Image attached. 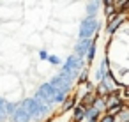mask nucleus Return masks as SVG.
Instances as JSON below:
<instances>
[{
  "label": "nucleus",
  "mask_w": 129,
  "mask_h": 122,
  "mask_svg": "<svg viewBox=\"0 0 129 122\" xmlns=\"http://www.w3.org/2000/svg\"><path fill=\"white\" fill-rule=\"evenodd\" d=\"M97 30H99V21H97L95 18H87V20L81 23L80 36H81V39H90Z\"/></svg>",
  "instance_id": "1"
},
{
  "label": "nucleus",
  "mask_w": 129,
  "mask_h": 122,
  "mask_svg": "<svg viewBox=\"0 0 129 122\" xmlns=\"http://www.w3.org/2000/svg\"><path fill=\"white\" fill-rule=\"evenodd\" d=\"M127 20V14L125 13H118V14H115L111 20H108V25H106V32L108 34H113V32H117L118 30V27L124 23Z\"/></svg>",
  "instance_id": "2"
},
{
  "label": "nucleus",
  "mask_w": 129,
  "mask_h": 122,
  "mask_svg": "<svg viewBox=\"0 0 129 122\" xmlns=\"http://www.w3.org/2000/svg\"><path fill=\"white\" fill-rule=\"evenodd\" d=\"M108 74H110V60H108V57H104L103 62H101V67H99V71H97V74H95V78H97V81L101 83Z\"/></svg>",
  "instance_id": "3"
},
{
  "label": "nucleus",
  "mask_w": 129,
  "mask_h": 122,
  "mask_svg": "<svg viewBox=\"0 0 129 122\" xmlns=\"http://www.w3.org/2000/svg\"><path fill=\"white\" fill-rule=\"evenodd\" d=\"M90 44H92V41H90V39H81V41L76 44V57H78V58H81L83 55H87V51H88Z\"/></svg>",
  "instance_id": "4"
},
{
  "label": "nucleus",
  "mask_w": 129,
  "mask_h": 122,
  "mask_svg": "<svg viewBox=\"0 0 129 122\" xmlns=\"http://www.w3.org/2000/svg\"><path fill=\"white\" fill-rule=\"evenodd\" d=\"M83 117H85V106L80 104V103H76L74 108H73V118H74V122H81Z\"/></svg>",
  "instance_id": "5"
},
{
  "label": "nucleus",
  "mask_w": 129,
  "mask_h": 122,
  "mask_svg": "<svg viewBox=\"0 0 129 122\" xmlns=\"http://www.w3.org/2000/svg\"><path fill=\"white\" fill-rule=\"evenodd\" d=\"M104 99H106V97H97V96H95V101H94V104H92L99 113H106V103H104Z\"/></svg>",
  "instance_id": "6"
},
{
  "label": "nucleus",
  "mask_w": 129,
  "mask_h": 122,
  "mask_svg": "<svg viewBox=\"0 0 129 122\" xmlns=\"http://www.w3.org/2000/svg\"><path fill=\"white\" fill-rule=\"evenodd\" d=\"M94 101H95V94H92V92H88V94H85V96L81 97V101H80V104H83L85 108H88V106H92V104H94Z\"/></svg>",
  "instance_id": "7"
},
{
  "label": "nucleus",
  "mask_w": 129,
  "mask_h": 122,
  "mask_svg": "<svg viewBox=\"0 0 129 122\" xmlns=\"http://www.w3.org/2000/svg\"><path fill=\"white\" fill-rule=\"evenodd\" d=\"M104 13H106V16H108V20H111L115 14H117V11H115V6H113V2H110V0H106L104 2Z\"/></svg>",
  "instance_id": "8"
},
{
  "label": "nucleus",
  "mask_w": 129,
  "mask_h": 122,
  "mask_svg": "<svg viewBox=\"0 0 129 122\" xmlns=\"http://www.w3.org/2000/svg\"><path fill=\"white\" fill-rule=\"evenodd\" d=\"M101 6V2H92V4H88L87 6V11H88V18H95V14H97V7Z\"/></svg>",
  "instance_id": "9"
},
{
  "label": "nucleus",
  "mask_w": 129,
  "mask_h": 122,
  "mask_svg": "<svg viewBox=\"0 0 129 122\" xmlns=\"http://www.w3.org/2000/svg\"><path fill=\"white\" fill-rule=\"evenodd\" d=\"M115 120H117V122H129V108L124 106V110L115 117Z\"/></svg>",
  "instance_id": "10"
},
{
  "label": "nucleus",
  "mask_w": 129,
  "mask_h": 122,
  "mask_svg": "<svg viewBox=\"0 0 129 122\" xmlns=\"http://www.w3.org/2000/svg\"><path fill=\"white\" fill-rule=\"evenodd\" d=\"M74 104H76V101H74V97H67V99L64 101V106H62V111H69V110H73V108H74Z\"/></svg>",
  "instance_id": "11"
},
{
  "label": "nucleus",
  "mask_w": 129,
  "mask_h": 122,
  "mask_svg": "<svg viewBox=\"0 0 129 122\" xmlns=\"http://www.w3.org/2000/svg\"><path fill=\"white\" fill-rule=\"evenodd\" d=\"M94 57H95V43L92 41V44H90V48H88V51H87V60H88V62H92V60H94Z\"/></svg>",
  "instance_id": "12"
},
{
  "label": "nucleus",
  "mask_w": 129,
  "mask_h": 122,
  "mask_svg": "<svg viewBox=\"0 0 129 122\" xmlns=\"http://www.w3.org/2000/svg\"><path fill=\"white\" fill-rule=\"evenodd\" d=\"M99 122H115V118L104 113V115H101V118H99Z\"/></svg>",
  "instance_id": "13"
},
{
  "label": "nucleus",
  "mask_w": 129,
  "mask_h": 122,
  "mask_svg": "<svg viewBox=\"0 0 129 122\" xmlns=\"http://www.w3.org/2000/svg\"><path fill=\"white\" fill-rule=\"evenodd\" d=\"M78 81H80V83H87V73H85V71L81 73V76H80V80H78Z\"/></svg>",
  "instance_id": "14"
},
{
  "label": "nucleus",
  "mask_w": 129,
  "mask_h": 122,
  "mask_svg": "<svg viewBox=\"0 0 129 122\" xmlns=\"http://www.w3.org/2000/svg\"><path fill=\"white\" fill-rule=\"evenodd\" d=\"M50 60H51L53 64H58V58H57V57H50Z\"/></svg>",
  "instance_id": "15"
},
{
  "label": "nucleus",
  "mask_w": 129,
  "mask_h": 122,
  "mask_svg": "<svg viewBox=\"0 0 129 122\" xmlns=\"http://www.w3.org/2000/svg\"><path fill=\"white\" fill-rule=\"evenodd\" d=\"M129 11V2H125V13Z\"/></svg>",
  "instance_id": "16"
}]
</instances>
